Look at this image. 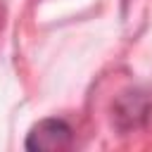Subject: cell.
Masks as SVG:
<instances>
[{"label": "cell", "instance_id": "obj_1", "mask_svg": "<svg viewBox=\"0 0 152 152\" xmlns=\"http://www.w3.org/2000/svg\"><path fill=\"white\" fill-rule=\"evenodd\" d=\"M71 138H74V131L64 119H43L28 131L26 150H38V152L66 150L71 145Z\"/></svg>", "mask_w": 152, "mask_h": 152}]
</instances>
